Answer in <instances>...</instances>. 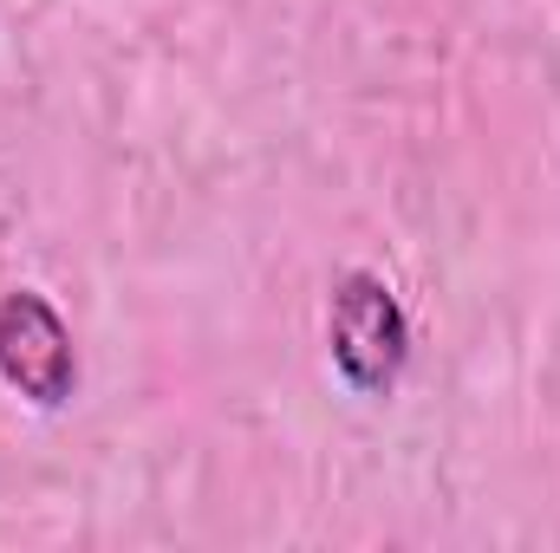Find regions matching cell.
I'll use <instances>...</instances> for the list:
<instances>
[{"instance_id":"1","label":"cell","mask_w":560,"mask_h":553,"mask_svg":"<svg viewBox=\"0 0 560 553\" xmlns=\"http://www.w3.org/2000/svg\"><path fill=\"white\" fill-rule=\"evenodd\" d=\"M326 345H332V365L339 378L359 391V398H385L398 378H405V358H411V319L398 306V293L378 274L352 268L332 286V306H326Z\"/></svg>"},{"instance_id":"2","label":"cell","mask_w":560,"mask_h":553,"mask_svg":"<svg viewBox=\"0 0 560 553\" xmlns=\"http://www.w3.org/2000/svg\"><path fill=\"white\" fill-rule=\"evenodd\" d=\"M0 385L20 391L39 411H59L79 391V345L59 306L33 286H13L0 299Z\"/></svg>"}]
</instances>
